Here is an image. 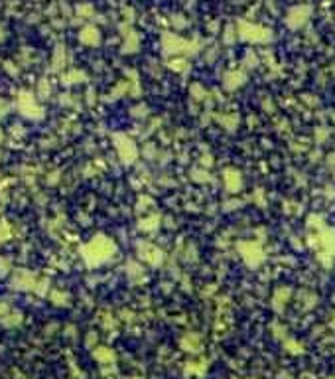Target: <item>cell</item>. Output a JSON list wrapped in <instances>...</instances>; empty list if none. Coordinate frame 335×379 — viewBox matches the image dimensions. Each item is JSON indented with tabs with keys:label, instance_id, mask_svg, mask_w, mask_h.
Listing matches in <instances>:
<instances>
[{
	"label": "cell",
	"instance_id": "cell-1",
	"mask_svg": "<svg viewBox=\"0 0 335 379\" xmlns=\"http://www.w3.org/2000/svg\"><path fill=\"white\" fill-rule=\"evenodd\" d=\"M112 251H114V245L108 241V239H104V237H97V239H93L87 247H85V259L91 263V265H97V263H102V261H106L110 255H112Z\"/></svg>",
	"mask_w": 335,
	"mask_h": 379
},
{
	"label": "cell",
	"instance_id": "cell-2",
	"mask_svg": "<svg viewBox=\"0 0 335 379\" xmlns=\"http://www.w3.org/2000/svg\"><path fill=\"white\" fill-rule=\"evenodd\" d=\"M238 34L246 40H254V42H262V40H268V32L258 28V26H248L244 22H240V28H238Z\"/></svg>",
	"mask_w": 335,
	"mask_h": 379
},
{
	"label": "cell",
	"instance_id": "cell-3",
	"mask_svg": "<svg viewBox=\"0 0 335 379\" xmlns=\"http://www.w3.org/2000/svg\"><path fill=\"white\" fill-rule=\"evenodd\" d=\"M240 251H242V257L250 263V265H254V263H260V259H262V251H260V247H256L254 243H240Z\"/></svg>",
	"mask_w": 335,
	"mask_h": 379
},
{
	"label": "cell",
	"instance_id": "cell-4",
	"mask_svg": "<svg viewBox=\"0 0 335 379\" xmlns=\"http://www.w3.org/2000/svg\"><path fill=\"white\" fill-rule=\"evenodd\" d=\"M118 148H120V154L124 158V162H132L136 158V148H134L132 140L122 138V142H118Z\"/></svg>",
	"mask_w": 335,
	"mask_h": 379
},
{
	"label": "cell",
	"instance_id": "cell-5",
	"mask_svg": "<svg viewBox=\"0 0 335 379\" xmlns=\"http://www.w3.org/2000/svg\"><path fill=\"white\" fill-rule=\"evenodd\" d=\"M225 186L229 192H236L240 188V176L234 172V170H227L225 172Z\"/></svg>",
	"mask_w": 335,
	"mask_h": 379
},
{
	"label": "cell",
	"instance_id": "cell-6",
	"mask_svg": "<svg viewBox=\"0 0 335 379\" xmlns=\"http://www.w3.org/2000/svg\"><path fill=\"white\" fill-rule=\"evenodd\" d=\"M142 251H146V255L142 253V257H144L146 261H150L152 265H158V263L162 261V251H158L156 247H150V245H146V247H142Z\"/></svg>",
	"mask_w": 335,
	"mask_h": 379
},
{
	"label": "cell",
	"instance_id": "cell-7",
	"mask_svg": "<svg viewBox=\"0 0 335 379\" xmlns=\"http://www.w3.org/2000/svg\"><path fill=\"white\" fill-rule=\"evenodd\" d=\"M166 40L170 42V38H168V36H166ZM172 40H174V46H188V44H186V42H182L180 38H174V36H172ZM168 42H166V48L170 50V52H182V48H170V44H168Z\"/></svg>",
	"mask_w": 335,
	"mask_h": 379
},
{
	"label": "cell",
	"instance_id": "cell-8",
	"mask_svg": "<svg viewBox=\"0 0 335 379\" xmlns=\"http://www.w3.org/2000/svg\"><path fill=\"white\" fill-rule=\"evenodd\" d=\"M97 357H100V359H114V355L110 353V351H97Z\"/></svg>",
	"mask_w": 335,
	"mask_h": 379
},
{
	"label": "cell",
	"instance_id": "cell-9",
	"mask_svg": "<svg viewBox=\"0 0 335 379\" xmlns=\"http://www.w3.org/2000/svg\"><path fill=\"white\" fill-rule=\"evenodd\" d=\"M332 326H335V316H334V320H332Z\"/></svg>",
	"mask_w": 335,
	"mask_h": 379
}]
</instances>
